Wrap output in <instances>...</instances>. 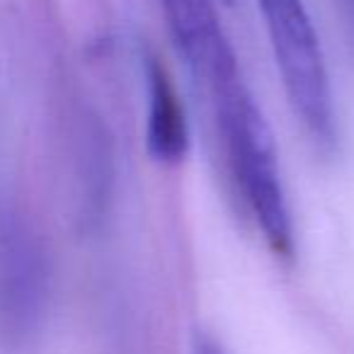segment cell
Returning <instances> with one entry per match:
<instances>
[{
    "label": "cell",
    "instance_id": "cell-1",
    "mask_svg": "<svg viewBox=\"0 0 354 354\" xmlns=\"http://www.w3.org/2000/svg\"><path fill=\"white\" fill-rule=\"evenodd\" d=\"M207 90L233 180L270 250L289 260L294 255V223L270 124L243 73L228 75Z\"/></svg>",
    "mask_w": 354,
    "mask_h": 354
},
{
    "label": "cell",
    "instance_id": "cell-2",
    "mask_svg": "<svg viewBox=\"0 0 354 354\" xmlns=\"http://www.w3.org/2000/svg\"><path fill=\"white\" fill-rule=\"evenodd\" d=\"M257 8L296 119L320 151H333L337 122L330 73L304 0H257Z\"/></svg>",
    "mask_w": 354,
    "mask_h": 354
},
{
    "label": "cell",
    "instance_id": "cell-3",
    "mask_svg": "<svg viewBox=\"0 0 354 354\" xmlns=\"http://www.w3.org/2000/svg\"><path fill=\"white\" fill-rule=\"evenodd\" d=\"M172 44L204 88L238 73V56L228 41L214 0H158Z\"/></svg>",
    "mask_w": 354,
    "mask_h": 354
},
{
    "label": "cell",
    "instance_id": "cell-4",
    "mask_svg": "<svg viewBox=\"0 0 354 354\" xmlns=\"http://www.w3.org/2000/svg\"><path fill=\"white\" fill-rule=\"evenodd\" d=\"M44 265L41 252L20 226L0 233V328L25 335L41 313Z\"/></svg>",
    "mask_w": 354,
    "mask_h": 354
},
{
    "label": "cell",
    "instance_id": "cell-5",
    "mask_svg": "<svg viewBox=\"0 0 354 354\" xmlns=\"http://www.w3.org/2000/svg\"><path fill=\"white\" fill-rule=\"evenodd\" d=\"M143 61H146L148 83V153L156 162L177 165L185 160L189 148V127L185 107L177 97V90L162 61L156 54H148Z\"/></svg>",
    "mask_w": 354,
    "mask_h": 354
},
{
    "label": "cell",
    "instance_id": "cell-6",
    "mask_svg": "<svg viewBox=\"0 0 354 354\" xmlns=\"http://www.w3.org/2000/svg\"><path fill=\"white\" fill-rule=\"evenodd\" d=\"M192 354H226L221 347L216 344V339H212L209 335H202L199 333L194 337V347H192Z\"/></svg>",
    "mask_w": 354,
    "mask_h": 354
}]
</instances>
